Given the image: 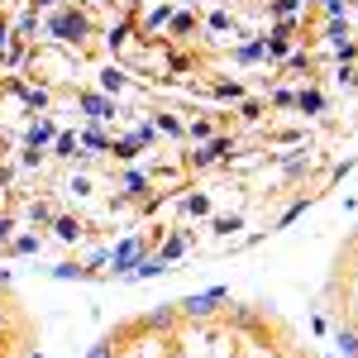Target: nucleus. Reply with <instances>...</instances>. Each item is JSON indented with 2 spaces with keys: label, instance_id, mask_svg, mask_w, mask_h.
<instances>
[{
  "label": "nucleus",
  "instance_id": "obj_1",
  "mask_svg": "<svg viewBox=\"0 0 358 358\" xmlns=\"http://www.w3.org/2000/svg\"><path fill=\"white\" fill-rule=\"evenodd\" d=\"M224 301H229V292H224V287H210V292H196L187 301H177V315H187V320H210Z\"/></svg>",
  "mask_w": 358,
  "mask_h": 358
},
{
  "label": "nucleus",
  "instance_id": "obj_2",
  "mask_svg": "<svg viewBox=\"0 0 358 358\" xmlns=\"http://www.w3.org/2000/svg\"><path fill=\"white\" fill-rule=\"evenodd\" d=\"M48 34L62 38V43H82L86 34H91V20H86L82 10H57L53 20H48Z\"/></svg>",
  "mask_w": 358,
  "mask_h": 358
},
{
  "label": "nucleus",
  "instance_id": "obj_3",
  "mask_svg": "<svg viewBox=\"0 0 358 358\" xmlns=\"http://www.w3.org/2000/svg\"><path fill=\"white\" fill-rule=\"evenodd\" d=\"M148 244H153V239H138V234H129V239H120V244L110 248V263H115V273H120V277H129V268L138 263V253H143ZM153 248H158V244H153Z\"/></svg>",
  "mask_w": 358,
  "mask_h": 358
},
{
  "label": "nucleus",
  "instance_id": "obj_4",
  "mask_svg": "<svg viewBox=\"0 0 358 358\" xmlns=\"http://www.w3.org/2000/svg\"><path fill=\"white\" fill-rule=\"evenodd\" d=\"M77 106H82V115L91 120V124L115 120V96H106V91H82V96H77Z\"/></svg>",
  "mask_w": 358,
  "mask_h": 358
},
{
  "label": "nucleus",
  "instance_id": "obj_5",
  "mask_svg": "<svg viewBox=\"0 0 358 358\" xmlns=\"http://www.w3.org/2000/svg\"><path fill=\"white\" fill-rule=\"evenodd\" d=\"M167 268H172V263H163V258H158V248H143V253H138V263L129 268V282H148V277H163Z\"/></svg>",
  "mask_w": 358,
  "mask_h": 358
},
{
  "label": "nucleus",
  "instance_id": "obj_6",
  "mask_svg": "<svg viewBox=\"0 0 358 358\" xmlns=\"http://www.w3.org/2000/svg\"><path fill=\"white\" fill-rule=\"evenodd\" d=\"M277 172H282V177H292V182H296V177H306V172H310V153H306V148L277 153Z\"/></svg>",
  "mask_w": 358,
  "mask_h": 358
},
{
  "label": "nucleus",
  "instance_id": "obj_7",
  "mask_svg": "<svg viewBox=\"0 0 358 358\" xmlns=\"http://www.w3.org/2000/svg\"><path fill=\"white\" fill-rule=\"evenodd\" d=\"M143 148H148V138L138 134V129H134V134H120V138H110V153L120 158V163H134V158L143 153Z\"/></svg>",
  "mask_w": 358,
  "mask_h": 358
},
{
  "label": "nucleus",
  "instance_id": "obj_8",
  "mask_svg": "<svg viewBox=\"0 0 358 358\" xmlns=\"http://www.w3.org/2000/svg\"><path fill=\"white\" fill-rule=\"evenodd\" d=\"M53 138H57V124L48 120V115H38V120L24 129V143H29V148H48Z\"/></svg>",
  "mask_w": 358,
  "mask_h": 358
},
{
  "label": "nucleus",
  "instance_id": "obj_9",
  "mask_svg": "<svg viewBox=\"0 0 358 358\" xmlns=\"http://www.w3.org/2000/svg\"><path fill=\"white\" fill-rule=\"evenodd\" d=\"M296 110H301V115H325V91L306 82L301 91H296Z\"/></svg>",
  "mask_w": 358,
  "mask_h": 358
},
{
  "label": "nucleus",
  "instance_id": "obj_10",
  "mask_svg": "<svg viewBox=\"0 0 358 358\" xmlns=\"http://www.w3.org/2000/svg\"><path fill=\"white\" fill-rule=\"evenodd\" d=\"M172 325H177V306H158V310L143 315V330H153V334H167Z\"/></svg>",
  "mask_w": 358,
  "mask_h": 358
},
{
  "label": "nucleus",
  "instance_id": "obj_11",
  "mask_svg": "<svg viewBox=\"0 0 358 358\" xmlns=\"http://www.w3.org/2000/svg\"><path fill=\"white\" fill-rule=\"evenodd\" d=\"M10 91H20V101H24L29 110H48V86H20V82H10Z\"/></svg>",
  "mask_w": 358,
  "mask_h": 358
},
{
  "label": "nucleus",
  "instance_id": "obj_12",
  "mask_svg": "<svg viewBox=\"0 0 358 358\" xmlns=\"http://www.w3.org/2000/svg\"><path fill=\"white\" fill-rule=\"evenodd\" d=\"M53 234L62 239V244H77V239L86 234V224L77 220V215H57V220H53Z\"/></svg>",
  "mask_w": 358,
  "mask_h": 358
},
{
  "label": "nucleus",
  "instance_id": "obj_13",
  "mask_svg": "<svg viewBox=\"0 0 358 358\" xmlns=\"http://www.w3.org/2000/svg\"><path fill=\"white\" fill-rule=\"evenodd\" d=\"M158 258H163V263H182V258H187V234H167V239H158Z\"/></svg>",
  "mask_w": 358,
  "mask_h": 358
},
{
  "label": "nucleus",
  "instance_id": "obj_14",
  "mask_svg": "<svg viewBox=\"0 0 358 358\" xmlns=\"http://www.w3.org/2000/svg\"><path fill=\"white\" fill-rule=\"evenodd\" d=\"M234 62H239V67L268 62V48H263V38H248V43H239V48H234Z\"/></svg>",
  "mask_w": 358,
  "mask_h": 358
},
{
  "label": "nucleus",
  "instance_id": "obj_15",
  "mask_svg": "<svg viewBox=\"0 0 358 358\" xmlns=\"http://www.w3.org/2000/svg\"><path fill=\"white\" fill-rule=\"evenodd\" d=\"M163 24H172V5H153V10L143 15V24H138V38H148L153 29H163Z\"/></svg>",
  "mask_w": 358,
  "mask_h": 358
},
{
  "label": "nucleus",
  "instance_id": "obj_16",
  "mask_svg": "<svg viewBox=\"0 0 358 358\" xmlns=\"http://www.w3.org/2000/svg\"><path fill=\"white\" fill-rule=\"evenodd\" d=\"M53 153H57V158H91V153H82V138L62 134V129H57V138H53Z\"/></svg>",
  "mask_w": 358,
  "mask_h": 358
},
{
  "label": "nucleus",
  "instance_id": "obj_17",
  "mask_svg": "<svg viewBox=\"0 0 358 358\" xmlns=\"http://www.w3.org/2000/svg\"><path fill=\"white\" fill-rule=\"evenodd\" d=\"M77 138H82V148H91V153H110V138H106V129H101V124H86Z\"/></svg>",
  "mask_w": 358,
  "mask_h": 358
},
{
  "label": "nucleus",
  "instance_id": "obj_18",
  "mask_svg": "<svg viewBox=\"0 0 358 358\" xmlns=\"http://www.w3.org/2000/svg\"><path fill=\"white\" fill-rule=\"evenodd\" d=\"M124 86H129V72H124V67H106V72H101V91H106V96H120Z\"/></svg>",
  "mask_w": 358,
  "mask_h": 358
},
{
  "label": "nucleus",
  "instance_id": "obj_19",
  "mask_svg": "<svg viewBox=\"0 0 358 358\" xmlns=\"http://www.w3.org/2000/svg\"><path fill=\"white\" fill-rule=\"evenodd\" d=\"M38 234H10V244H5V253H15V258H29V253H38Z\"/></svg>",
  "mask_w": 358,
  "mask_h": 358
},
{
  "label": "nucleus",
  "instance_id": "obj_20",
  "mask_svg": "<svg viewBox=\"0 0 358 358\" xmlns=\"http://www.w3.org/2000/svg\"><path fill=\"white\" fill-rule=\"evenodd\" d=\"M24 57H29V38H10L5 53H0V67H20Z\"/></svg>",
  "mask_w": 358,
  "mask_h": 358
},
{
  "label": "nucleus",
  "instance_id": "obj_21",
  "mask_svg": "<svg viewBox=\"0 0 358 358\" xmlns=\"http://www.w3.org/2000/svg\"><path fill=\"white\" fill-rule=\"evenodd\" d=\"M106 43H110V53H120V48H129L134 43V24L124 20V24H110V34H106Z\"/></svg>",
  "mask_w": 358,
  "mask_h": 358
},
{
  "label": "nucleus",
  "instance_id": "obj_22",
  "mask_svg": "<svg viewBox=\"0 0 358 358\" xmlns=\"http://www.w3.org/2000/svg\"><path fill=\"white\" fill-rule=\"evenodd\" d=\"M48 277H57V282H82V277H91V268L86 263H57V268H48Z\"/></svg>",
  "mask_w": 358,
  "mask_h": 358
},
{
  "label": "nucleus",
  "instance_id": "obj_23",
  "mask_svg": "<svg viewBox=\"0 0 358 358\" xmlns=\"http://www.w3.org/2000/svg\"><path fill=\"white\" fill-rule=\"evenodd\" d=\"M334 344H339L344 358H358V330L354 325H339V330H334Z\"/></svg>",
  "mask_w": 358,
  "mask_h": 358
},
{
  "label": "nucleus",
  "instance_id": "obj_24",
  "mask_svg": "<svg viewBox=\"0 0 358 358\" xmlns=\"http://www.w3.org/2000/svg\"><path fill=\"white\" fill-rule=\"evenodd\" d=\"M215 134H220L215 120H192V124H187V138H192V143H210Z\"/></svg>",
  "mask_w": 358,
  "mask_h": 358
},
{
  "label": "nucleus",
  "instance_id": "obj_25",
  "mask_svg": "<svg viewBox=\"0 0 358 358\" xmlns=\"http://www.w3.org/2000/svg\"><path fill=\"white\" fill-rule=\"evenodd\" d=\"M153 129H158V134H172V138H187V120H177V115H158Z\"/></svg>",
  "mask_w": 358,
  "mask_h": 358
},
{
  "label": "nucleus",
  "instance_id": "obj_26",
  "mask_svg": "<svg viewBox=\"0 0 358 358\" xmlns=\"http://www.w3.org/2000/svg\"><path fill=\"white\" fill-rule=\"evenodd\" d=\"M182 210L192 215V220H201V215H210V196L196 192V196H182Z\"/></svg>",
  "mask_w": 358,
  "mask_h": 358
},
{
  "label": "nucleus",
  "instance_id": "obj_27",
  "mask_svg": "<svg viewBox=\"0 0 358 358\" xmlns=\"http://www.w3.org/2000/svg\"><path fill=\"white\" fill-rule=\"evenodd\" d=\"M206 153H210L215 163H229V158H234V138L215 134V138H210V143H206Z\"/></svg>",
  "mask_w": 358,
  "mask_h": 358
},
{
  "label": "nucleus",
  "instance_id": "obj_28",
  "mask_svg": "<svg viewBox=\"0 0 358 358\" xmlns=\"http://www.w3.org/2000/svg\"><path fill=\"white\" fill-rule=\"evenodd\" d=\"M334 86H339V91H358V67L354 62H339V67H334Z\"/></svg>",
  "mask_w": 358,
  "mask_h": 358
},
{
  "label": "nucleus",
  "instance_id": "obj_29",
  "mask_svg": "<svg viewBox=\"0 0 358 358\" xmlns=\"http://www.w3.org/2000/svg\"><path fill=\"white\" fill-rule=\"evenodd\" d=\"M268 101H273L277 110H296V91H292V86H273Z\"/></svg>",
  "mask_w": 358,
  "mask_h": 358
},
{
  "label": "nucleus",
  "instance_id": "obj_30",
  "mask_svg": "<svg viewBox=\"0 0 358 358\" xmlns=\"http://www.w3.org/2000/svg\"><path fill=\"white\" fill-rule=\"evenodd\" d=\"M301 5H306V0H273L268 10H273V20H296V15H301Z\"/></svg>",
  "mask_w": 358,
  "mask_h": 358
},
{
  "label": "nucleus",
  "instance_id": "obj_31",
  "mask_svg": "<svg viewBox=\"0 0 358 358\" xmlns=\"http://www.w3.org/2000/svg\"><path fill=\"white\" fill-rule=\"evenodd\" d=\"M229 320H234L239 330H253V325H258V310H253V306H234V310H229Z\"/></svg>",
  "mask_w": 358,
  "mask_h": 358
},
{
  "label": "nucleus",
  "instance_id": "obj_32",
  "mask_svg": "<svg viewBox=\"0 0 358 358\" xmlns=\"http://www.w3.org/2000/svg\"><path fill=\"white\" fill-rule=\"evenodd\" d=\"M120 187H124V196H143V192H148V177H143V172H124Z\"/></svg>",
  "mask_w": 358,
  "mask_h": 358
},
{
  "label": "nucleus",
  "instance_id": "obj_33",
  "mask_svg": "<svg viewBox=\"0 0 358 358\" xmlns=\"http://www.w3.org/2000/svg\"><path fill=\"white\" fill-rule=\"evenodd\" d=\"M29 220H34V224H53L57 215H53V206H48V201H34V206H29Z\"/></svg>",
  "mask_w": 358,
  "mask_h": 358
},
{
  "label": "nucleus",
  "instance_id": "obj_34",
  "mask_svg": "<svg viewBox=\"0 0 358 358\" xmlns=\"http://www.w3.org/2000/svg\"><path fill=\"white\" fill-rule=\"evenodd\" d=\"M215 96L234 106V101H244V86H239V82H215Z\"/></svg>",
  "mask_w": 358,
  "mask_h": 358
},
{
  "label": "nucleus",
  "instance_id": "obj_35",
  "mask_svg": "<svg viewBox=\"0 0 358 358\" xmlns=\"http://www.w3.org/2000/svg\"><path fill=\"white\" fill-rule=\"evenodd\" d=\"M325 38H330V48L344 43V38H349V20H330V24H325Z\"/></svg>",
  "mask_w": 358,
  "mask_h": 358
},
{
  "label": "nucleus",
  "instance_id": "obj_36",
  "mask_svg": "<svg viewBox=\"0 0 358 358\" xmlns=\"http://www.w3.org/2000/svg\"><path fill=\"white\" fill-rule=\"evenodd\" d=\"M182 34H196V15H172V38Z\"/></svg>",
  "mask_w": 358,
  "mask_h": 358
},
{
  "label": "nucleus",
  "instance_id": "obj_37",
  "mask_svg": "<svg viewBox=\"0 0 358 358\" xmlns=\"http://www.w3.org/2000/svg\"><path fill=\"white\" fill-rule=\"evenodd\" d=\"M86 358H115V339H96V344L86 349Z\"/></svg>",
  "mask_w": 358,
  "mask_h": 358
},
{
  "label": "nucleus",
  "instance_id": "obj_38",
  "mask_svg": "<svg viewBox=\"0 0 358 358\" xmlns=\"http://www.w3.org/2000/svg\"><path fill=\"white\" fill-rule=\"evenodd\" d=\"M34 29H38V15H24V20H20V24L10 29V34H15V38H29V34H34Z\"/></svg>",
  "mask_w": 358,
  "mask_h": 358
},
{
  "label": "nucleus",
  "instance_id": "obj_39",
  "mask_svg": "<svg viewBox=\"0 0 358 358\" xmlns=\"http://www.w3.org/2000/svg\"><path fill=\"white\" fill-rule=\"evenodd\" d=\"M334 53H339V62H354V57H358V43H354V38H344V43H334Z\"/></svg>",
  "mask_w": 358,
  "mask_h": 358
},
{
  "label": "nucleus",
  "instance_id": "obj_40",
  "mask_svg": "<svg viewBox=\"0 0 358 358\" xmlns=\"http://www.w3.org/2000/svg\"><path fill=\"white\" fill-rule=\"evenodd\" d=\"M239 115H244L248 124H253V120H263V101H244V106H239Z\"/></svg>",
  "mask_w": 358,
  "mask_h": 358
},
{
  "label": "nucleus",
  "instance_id": "obj_41",
  "mask_svg": "<svg viewBox=\"0 0 358 358\" xmlns=\"http://www.w3.org/2000/svg\"><path fill=\"white\" fill-rule=\"evenodd\" d=\"M206 29H210V34H224V29H229V15H224V10H215V15L206 20Z\"/></svg>",
  "mask_w": 358,
  "mask_h": 358
},
{
  "label": "nucleus",
  "instance_id": "obj_42",
  "mask_svg": "<svg viewBox=\"0 0 358 358\" xmlns=\"http://www.w3.org/2000/svg\"><path fill=\"white\" fill-rule=\"evenodd\" d=\"M320 5H325L330 20H344V10H349V0H320Z\"/></svg>",
  "mask_w": 358,
  "mask_h": 358
},
{
  "label": "nucleus",
  "instance_id": "obj_43",
  "mask_svg": "<svg viewBox=\"0 0 358 358\" xmlns=\"http://www.w3.org/2000/svg\"><path fill=\"white\" fill-rule=\"evenodd\" d=\"M106 263H110V248H96V253L86 258V268H91V273H96V268H106Z\"/></svg>",
  "mask_w": 358,
  "mask_h": 358
},
{
  "label": "nucleus",
  "instance_id": "obj_44",
  "mask_svg": "<svg viewBox=\"0 0 358 358\" xmlns=\"http://www.w3.org/2000/svg\"><path fill=\"white\" fill-rule=\"evenodd\" d=\"M273 143H301V129H277Z\"/></svg>",
  "mask_w": 358,
  "mask_h": 358
},
{
  "label": "nucleus",
  "instance_id": "obj_45",
  "mask_svg": "<svg viewBox=\"0 0 358 358\" xmlns=\"http://www.w3.org/2000/svg\"><path fill=\"white\" fill-rule=\"evenodd\" d=\"M215 229H224V234H229V229H244V220H239V215H220V220H215Z\"/></svg>",
  "mask_w": 358,
  "mask_h": 358
},
{
  "label": "nucleus",
  "instance_id": "obj_46",
  "mask_svg": "<svg viewBox=\"0 0 358 358\" xmlns=\"http://www.w3.org/2000/svg\"><path fill=\"white\" fill-rule=\"evenodd\" d=\"M10 234H15V220H10V215H0V248L10 244Z\"/></svg>",
  "mask_w": 358,
  "mask_h": 358
},
{
  "label": "nucleus",
  "instance_id": "obj_47",
  "mask_svg": "<svg viewBox=\"0 0 358 358\" xmlns=\"http://www.w3.org/2000/svg\"><path fill=\"white\" fill-rule=\"evenodd\" d=\"M72 192H77V196H91V177H72Z\"/></svg>",
  "mask_w": 358,
  "mask_h": 358
},
{
  "label": "nucleus",
  "instance_id": "obj_48",
  "mask_svg": "<svg viewBox=\"0 0 358 358\" xmlns=\"http://www.w3.org/2000/svg\"><path fill=\"white\" fill-rule=\"evenodd\" d=\"M10 282H15V277H10V268H0V296L10 292Z\"/></svg>",
  "mask_w": 358,
  "mask_h": 358
},
{
  "label": "nucleus",
  "instance_id": "obj_49",
  "mask_svg": "<svg viewBox=\"0 0 358 358\" xmlns=\"http://www.w3.org/2000/svg\"><path fill=\"white\" fill-rule=\"evenodd\" d=\"M10 38H15V34H10V24L0 20V53H5V43H10Z\"/></svg>",
  "mask_w": 358,
  "mask_h": 358
},
{
  "label": "nucleus",
  "instance_id": "obj_50",
  "mask_svg": "<svg viewBox=\"0 0 358 358\" xmlns=\"http://www.w3.org/2000/svg\"><path fill=\"white\" fill-rule=\"evenodd\" d=\"M5 330H10V310L0 306V339H5Z\"/></svg>",
  "mask_w": 358,
  "mask_h": 358
},
{
  "label": "nucleus",
  "instance_id": "obj_51",
  "mask_svg": "<svg viewBox=\"0 0 358 358\" xmlns=\"http://www.w3.org/2000/svg\"><path fill=\"white\" fill-rule=\"evenodd\" d=\"M5 187H10V167H0V192H5Z\"/></svg>",
  "mask_w": 358,
  "mask_h": 358
},
{
  "label": "nucleus",
  "instance_id": "obj_52",
  "mask_svg": "<svg viewBox=\"0 0 358 358\" xmlns=\"http://www.w3.org/2000/svg\"><path fill=\"white\" fill-rule=\"evenodd\" d=\"M57 0H34V10H53Z\"/></svg>",
  "mask_w": 358,
  "mask_h": 358
},
{
  "label": "nucleus",
  "instance_id": "obj_53",
  "mask_svg": "<svg viewBox=\"0 0 358 358\" xmlns=\"http://www.w3.org/2000/svg\"><path fill=\"white\" fill-rule=\"evenodd\" d=\"M349 244H354V248H358V229H354V234H349Z\"/></svg>",
  "mask_w": 358,
  "mask_h": 358
},
{
  "label": "nucleus",
  "instance_id": "obj_54",
  "mask_svg": "<svg viewBox=\"0 0 358 358\" xmlns=\"http://www.w3.org/2000/svg\"><path fill=\"white\" fill-rule=\"evenodd\" d=\"M349 5H358V0H349Z\"/></svg>",
  "mask_w": 358,
  "mask_h": 358
},
{
  "label": "nucleus",
  "instance_id": "obj_55",
  "mask_svg": "<svg viewBox=\"0 0 358 358\" xmlns=\"http://www.w3.org/2000/svg\"><path fill=\"white\" fill-rule=\"evenodd\" d=\"M0 5H5V0H0Z\"/></svg>",
  "mask_w": 358,
  "mask_h": 358
}]
</instances>
